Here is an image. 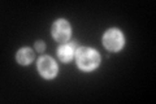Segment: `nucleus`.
Masks as SVG:
<instances>
[{
    "instance_id": "nucleus-6",
    "label": "nucleus",
    "mask_w": 156,
    "mask_h": 104,
    "mask_svg": "<svg viewBox=\"0 0 156 104\" xmlns=\"http://www.w3.org/2000/svg\"><path fill=\"white\" fill-rule=\"evenodd\" d=\"M33 59H34V52L30 48H22V49H20L17 53V60L20 64H22V65L30 64L33 61Z\"/></svg>"
},
{
    "instance_id": "nucleus-3",
    "label": "nucleus",
    "mask_w": 156,
    "mask_h": 104,
    "mask_svg": "<svg viewBox=\"0 0 156 104\" xmlns=\"http://www.w3.org/2000/svg\"><path fill=\"white\" fill-rule=\"evenodd\" d=\"M52 34L57 42H66L70 38V25L65 20H57L52 26Z\"/></svg>"
},
{
    "instance_id": "nucleus-2",
    "label": "nucleus",
    "mask_w": 156,
    "mask_h": 104,
    "mask_svg": "<svg viewBox=\"0 0 156 104\" xmlns=\"http://www.w3.org/2000/svg\"><path fill=\"white\" fill-rule=\"evenodd\" d=\"M103 43L109 51H119L124 46V35L117 29H111L103 37Z\"/></svg>"
},
{
    "instance_id": "nucleus-1",
    "label": "nucleus",
    "mask_w": 156,
    "mask_h": 104,
    "mask_svg": "<svg viewBox=\"0 0 156 104\" xmlns=\"http://www.w3.org/2000/svg\"><path fill=\"white\" fill-rule=\"evenodd\" d=\"M77 64L83 70H92L95 69L100 63V56L95 49L89 47H82L77 51Z\"/></svg>"
},
{
    "instance_id": "nucleus-4",
    "label": "nucleus",
    "mask_w": 156,
    "mask_h": 104,
    "mask_svg": "<svg viewBox=\"0 0 156 104\" xmlns=\"http://www.w3.org/2000/svg\"><path fill=\"white\" fill-rule=\"evenodd\" d=\"M38 70L43 77L52 78L57 73V65L50 56H43L38 61Z\"/></svg>"
},
{
    "instance_id": "nucleus-5",
    "label": "nucleus",
    "mask_w": 156,
    "mask_h": 104,
    "mask_svg": "<svg viewBox=\"0 0 156 104\" xmlns=\"http://www.w3.org/2000/svg\"><path fill=\"white\" fill-rule=\"evenodd\" d=\"M74 48H76V42H73L72 44H62L58 48V57L65 63L70 61L73 57V53H74Z\"/></svg>"
},
{
    "instance_id": "nucleus-7",
    "label": "nucleus",
    "mask_w": 156,
    "mask_h": 104,
    "mask_svg": "<svg viewBox=\"0 0 156 104\" xmlns=\"http://www.w3.org/2000/svg\"><path fill=\"white\" fill-rule=\"evenodd\" d=\"M35 48L38 52H43V49H44V44H43V42H37L35 43Z\"/></svg>"
}]
</instances>
